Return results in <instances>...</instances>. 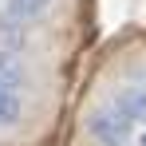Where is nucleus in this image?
<instances>
[{"label":"nucleus","mask_w":146,"mask_h":146,"mask_svg":"<svg viewBox=\"0 0 146 146\" xmlns=\"http://www.w3.org/2000/svg\"><path fill=\"white\" fill-rule=\"evenodd\" d=\"M87 126H91V134L103 146H122L130 138V130H134V119L122 111L119 103H111V107H99L95 115L87 119Z\"/></svg>","instance_id":"f257e3e1"},{"label":"nucleus","mask_w":146,"mask_h":146,"mask_svg":"<svg viewBox=\"0 0 146 146\" xmlns=\"http://www.w3.org/2000/svg\"><path fill=\"white\" fill-rule=\"evenodd\" d=\"M115 103H119V107H122L134 122H146V87H126Z\"/></svg>","instance_id":"f03ea898"},{"label":"nucleus","mask_w":146,"mask_h":146,"mask_svg":"<svg viewBox=\"0 0 146 146\" xmlns=\"http://www.w3.org/2000/svg\"><path fill=\"white\" fill-rule=\"evenodd\" d=\"M0 83H4L8 91L24 87V67H20L16 55H8V51H0Z\"/></svg>","instance_id":"7ed1b4c3"},{"label":"nucleus","mask_w":146,"mask_h":146,"mask_svg":"<svg viewBox=\"0 0 146 146\" xmlns=\"http://www.w3.org/2000/svg\"><path fill=\"white\" fill-rule=\"evenodd\" d=\"M12 122H20V95L0 83V126H12Z\"/></svg>","instance_id":"20e7f679"},{"label":"nucleus","mask_w":146,"mask_h":146,"mask_svg":"<svg viewBox=\"0 0 146 146\" xmlns=\"http://www.w3.org/2000/svg\"><path fill=\"white\" fill-rule=\"evenodd\" d=\"M51 0H8V16L12 20H28V16H40Z\"/></svg>","instance_id":"39448f33"},{"label":"nucleus","mask_w":146,"mask_h":146,"mask_svg":"<svg viewBox=\"0 0 146 146\" xmlns=\"http://www.w3.org/2000/svg\"><path fill=\"white\" fill-rule=\"evenodd\" d=\"M138 146H146V134H142V138H138Z\"/></svg>","instance_id":"423d86ee"}]
</instances>
